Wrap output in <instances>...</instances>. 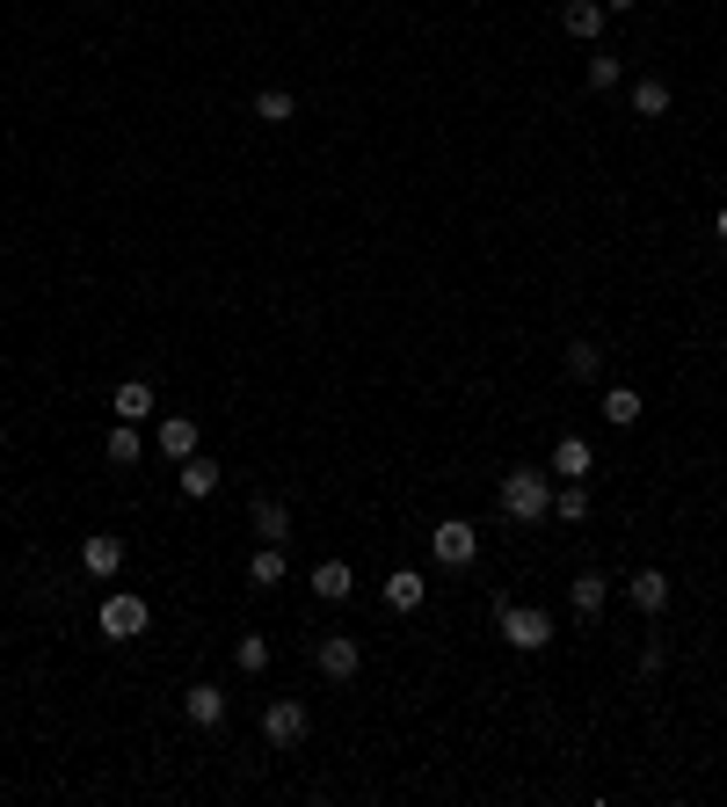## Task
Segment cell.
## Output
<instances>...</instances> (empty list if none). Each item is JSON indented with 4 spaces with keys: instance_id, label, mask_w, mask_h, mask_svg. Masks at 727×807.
<instances>
[{
    "instance_id": "obj_5",
    "label": "cell",
    "mask_w": 727,
    "mask_h": 807,
    "mask_svg": "<svg viewBox=\"0 0 727 807\" xmlns=\"http://www.w3.org/2000/svg\"><path fill=\"white\" fill-rule=\"evenodd\" d=\"M430 553H436L444 567H465L473 553H481V524H465V516H444V524L430 531Z\"/></svg>"
},
{
    "instance_id": "obj_11",
    "label": "cell",
    "mask_w": 727,
    "mask_h": 807,
    "mask_svg": "<svg viewBox=\"0 0 727 807\" xmlns=\"http://www.w3.org/2000/svg\"><path fill=\"white\" fill-rule=\"evenodd\" d=\"M306 582H314V597H320V604H342V597L357 589V575H349V561H320L314 575H306Z\"/></svg>"
},
{
    "instance_id": "obj_1",
    "label": "cell",
    "mask_w": 727,
    "mask_h": 807,
    "mask_svg": "<svg viewBox=\"0 0 727 807\" xmlns=\"http://www.w3.org/2000/svg\"><path fill=\"white\" fill-rule=\"evenodd\" d=\"M502 516H509V524H538V516H553V481H546L538 465L502 473Z\"/></svg>"
},
{
    "instance_id": "obj_21",
    "label": "cell",
    "mask_w": 727,
    "mask_h": 807,
    "mask_svg": "<svg viewBox=\"0 0 727 807\" xmlns=\"http://www.w3.org/2000/svg\"><path fill=\"white\" fill-rule=\"evenodd\" d=\"M604 422H611V430H633V422H640V393H633V386H611V393H604Z\"/></svg>"
},
{
    "instance_id": "obj_6",
    "label": "cell",
    "mask_w": 727,
    "mask_h": 807,
    "mask_svg": "<svg viewBox=\"0 0 727 807\" xmlns=\"http://www.w3.org/2000/svg\"><path fill=\"white\" fill-rule=\"evenodd\" d=\"M306 728H314V713H306V699H277V706L263 713V734L277 742V750H291V742H306Z\"/></svg>"
},
{
    "instance_id": "obj_7",
    "label": "cell",
    "mask_w": 727,
    "mask_h": 807,
    "mask_svg": "<svg viewBox=\"0 0 727 807\" xmlns=\"http://www.w3.org/2000/svg\"><path fill=\"white\" fill-rule=\"evenodd\" d=\"M604 23H611L604 0H567V8H560V29H567V37H582V44H597V37H604Z\"/></svg>"
},
{
    "instance_id": "obj_9",
    "label": "cell",
    "mask_w": 727,
    "mask_h": 807,
    "mask_svg": "<svg viewBox=\"0 0 727 807\" xmlns=\"http://www.w3.org/2000/svg\"><path fill=\"white\" fill-rule=\"evenodd\" d=\"M80 567H88L95 582H110V575H117V567H124V538L95 531V538H88V546H80Z\"/></svg>"
},
{
    "instance_id": "obj_24",
    "label": "cell",
    "mask_w": 727,
    "mask_h": 807,
    "mask_svg": "<svg viewBox=\"0 0 727 807\" xmlns=\"http://www.w3.org/2000/svg\"><path fill=\"white\" fill-rule=\"evenodd\" d=\"M110 465H139V422H117V430H110Z\"/></svg>"
},
{
    "instance_id": "obj_29",
    "label": "cell",
    "mask_w": 727,
    "mask_h": 807,
    "mask_svg": "<svg viewBox=\"0 0 727 807\" xmlns=\"http://www.w3.org/2000/svg\"><path fill=\"white\" fill-rule=\"evenodd\" d=\"M604 8H611V15H626V8H640V0H604Z\"/></svg>"
},
{
    "instance_id": "obj_17",
    "label": "cell",
    "mask_w": 727,
    "mask_h": 807,
    "mask_svg": "<svg viewBox=\"0 0 727 807\" xmlns=\"http://www.w3.org/2000/svg\"><path fill=\"white\" fill-rule=\"evenodd\" d=\"M386 604L393 612H422V575L414 567H393L386 575Z\"/></svg>"
},
{
    "instance_id": "obj_28",
    "label": "cell",
    "mask_w": 727,
    "mask_h": 807,
    "mask_svg": "<svg viewBox=\"0 0 727 807\" xmlns=\"http://www.w3.org/2000/svg\"><path fill=\"white\" fill-rule=\"evenodd\" d=\"M713 241L727 247V204H720V212H713Z\"/></svg>"
},
{
    "instance_id": "obj_8",
    "label": "cell",
    "mask_w": 727,
    "mask_h": 807,
    "mask_svg": "<svg viewBox=\"0 0 727 807\" xmlns=\"http://www.w3.org/2000/svg\"><path fill=\"white\" fill-rule=\"evenodd\" d=\"M218 481H226V473H218L212 459H196V451L182 459V473H175V488H182V502H212V495H218Z\"/></svg>"
},
{
    "instance_id": "obj_13",
    "label": "cell",
    "mask_w": 727,
    "mask_h": 807,
    "mask_svg": "<svg viewBox=\"0 0 727 807\" xmlns=\"http://www.w3.org/2000/svg\"><path fill=\"white\" fill-rule=\"evenodd\" d=\"M626 597H633V604H640V612H662V604H669V575H662V567H640V575H633V582H626Z\"/></svg>"
},
{
    "instance_id": "obj_20",
    "label": "cell",
    "mask_w": 727,
    "mask_h": 807,
    "mask_svg": "<svg viewBox=\"0 0 727 807\" xmlns=\"http://www.w3.org/2000/svg\"><path fill=\"white\" fill-rule=\"evenodd\" d=\"M567 597H575V612H582V618H597V612H604V597H611V582L597 575V567H589V575H575V589H567Z\"/></svg>"
},
{
    "instance_id": "obj_19",
    "label": "cell",
    "mask_w": 727,
    "mask_h": 807,
    "mask_svg": "<svg viewBox=\"0 0 727 807\" xmlns=\"http://www.w3.org/2000/svg\"><path fill=\"white\" fill-rule=\"evenodd\" d=\"M298 117V95H291V88H263V95H255V124H291Z\"/></svg>"
},
{
    "instance_id": "obj_10",
    "label": "cell",
    "mask_w": 727,
    "mask_h": 807,
    "mask_svg": "<svg viewBox=\"0 0 727 807\" xmlns=\"http://www.w3.org/2000/svg\"><path fill=\"white\" fill-rule=\"evenodd\" d=\"M553 473H560V481H589V473H597L589 437H560V444H553Z\"/></svg>"
},
{
    "instance_id": "obj_3",
    "label": "cell",
    "mask_w": 727,
    "mask_h": 807,
    "mask_svg": "<svg viewBox=\"0 0 727 807\" xmlns=\"http://www.w3.org/2000/svg\"><path fill=\"white\" fill-rule=\"evenodd\" d=\"M145 626H153V604H145V597H131V589L102 597V640H139Z\"/></svg>"
},
{
    "instance_id": "obj_22",
    "label": "cell",
    "mask_w": 727,
    "mask_h": 807,
    "mask_svg": "<svg viewBox=\"0 0 727 807\" xmlns=\"http://www.w3.org/2000/svg\"><path fill=\"white\" fill-rule=\"evenodd\" d=\"M633 117H669V88L662 80H633Z\"/></svg>"
},
{
    "instance_id": "obj_27",
    "label": "cell",
    "mask_w": 727,
    "mask_h": 807,
    "mask_svg": "<svg viewBox=\"0 0 727 807\" xmlns=\"http://www.w3.org/2000/svg\"><path fill=\"white\" fill-rule=\"evenodd\" d=\"M618 80H626V66H618V59H604V51H597V59H589V88H597V95H604V88H618Z\"/></svg>"
},
{
    "instance_id": "obj_18",
    "label": "cell",
    "mask_w": 727,
    "mask_h": 807,
    "mask_svg": "<svg viewBox=\"0 0 727 807\" xmlns=\"http://www.w3.org/2000/svg\"><path fill=\"white\" fill-rule=\"evenodd\" d=\"M161 451L182 465V459L196 451V422H190V415H168V422H161Z\"/></svg>"
},
{
    "instance_id": "obj_4",
    "label": "cell",
    "mask_w": 727,
    "mask_h": 807,
    "mask_svg": "<svg viewBox=\"0 0 727 807\" xmlns=\"http://www.w3.org/2000/svg\"><path fill=\"white\" fill-rule=\"evenodd\" d=\"M314 662H320V677L349 684V677L364 669V640H357V633H320V640H314Z\"/></svg>"
},
{
    "instance_id": "obj_25",
    "label": "cell",
    "mask_w": 727,
    "mask_h": 807,
    "mask_svg": "<svg viewBox=\"0 0 727 807\" xmlns=\"http://www.w3.org/2000/svg\"><path fill=\"white\" fill-rule=\"evenodd\" d=\"M233 662H241L247 677H263V669H269V640H263V633H247V640H233Z\"/></svg>"
},
{
    "instance_id": "obj_26",
    "label": "cell",
    "mask_w": 727,
    "mask_h": 807,
    "mask_svg": "<svg viewBox=\"0 0 727 807\" xmlns=\"http://www.w3.org/2000/svg\"><path fill=\"white\" fill-rule=\"evenodd\" d=\"M553 516H567V524H582V516H589V488H582V481H567V488L553 495Z\"/></svg>"
},
{
    "instance_id": "obj_2",
    "label": "cell",
    "mask_w": 727,
    "mask_h": 807,
    "mask_svg": "<svg viewBox=\"0 0 727 807\" xmlns=\"http://www.w3.org/2000/svg\"><path fill=\"white\" fill-rule=\"evenodd\" d=\"M495 626H502V640L516 648V655H546V648H553V618L538 612V604L502 597V604H495Z\"/></svg>"
},
{
    "instance_id": "obj_16",
    "label": "cell",
    "mask_w": 727,
    "mask_h": 807,
    "mask_svg": "<svg viewBox=\"0 0 727 807\" xmlns=\"http://www.w3.org/2000/svg\"><path fill=\"white\" fill-rule=\"evenodd\" d=\"M247 582H255V589L284 582V546H255V553H247Z\"/></svg>"
},
{
    "instance_id": "obj_12",
    "label": "cell",
    "mask_w": 727,
    "mask_h": 807,
    "mask_svg": "<svg viewBox=\"0 0 727 807\" xmlns=\"http://www.w3.org/2000/svg\"><path fill=\"white\" fill-rule=\"evenodd\" d=\"M247 524H255V538H263V546H284V538H291V510H284V502H269V495L247 510Z\"/></svg>"
},
{
    "instance_id": "obj_15",
    "label": "cell",
    "mask_w": 727,
    "mask_h": 807,
    "mask_svg": "<svg viewBox=\"0 0 727 807\" xmlns=\"http://www.w3.org/2000/svg\"><path fill=\"white\" fill-rule=\"evenodd\" d=\"M182 706H190V728H218V720H226V691H218V684H190Z\"/></svg>"
},
{
    "instance_id": "obj_23",
    "label": "cell",
    "mask_w": 727,
    "mask_h": 807,
    "mask_svg": "<svg viewBox=\"0 0 727 807\" xmlns=\"http://www.w3.org/2000/svg\"><path fill=\"white\" fill-rule=\"evenodd\" d=\"M597 364H604V349H597V343H567V379H582V386H589V379H597Z\"/></svg>"
},
{
    "instance_id": "obj_14",
    "label": "cell",
    "mask_w": 727,
    "mask_h": 807,
    "mask_svg": "<svg viewBox=\"0 0 727 807\" xmlns=\"http://www.w3.org/2000/svg\"><path fill=\"white\" fill-rule=\"evenodd\" d=\"M110 408H117V422H145L153 415V386H145V379H124V386L110 393Z\"/></svg>"
}]
</instances>
